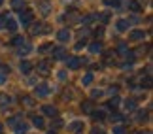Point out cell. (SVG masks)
<instances>
[{
  "mask_svg": "<svg viewBox=\"0 0 153 134\" xmlns=\"http://www.w3.org/2000/svg\"><path fill=\"white\" fill-rule=\"evenodd\" d=\"M34 95H36L38 98H44V96H48V95H49V87L45 85V83H42V85H38L36 89H34Z\"/></svg>",
  "mask_w": 153,
  "mask_h": 134,
  "instance_id": "6da1fadb",
  "label": "cell"
},
{
  "mask_svg": "<svg viewBox=\"0 0 153 134\" xmlns=\"http://www.w3.org/2000/svg\"><path fill=\"white\" fill-rule=\"evenodd\" d=\"M85 61H81V59H78V57H70V59L66 61V64H68V68L70 70H78L81 64H83Z\"/></svg>",
  "mask_w": 153,
  "mask_h": 134,
  "instance_id": "7a4b0ae2",
  "label": "cell"
},
{
  "mask_svg": "<svg viewBox=\"0 0 153 134\" xmlns=\"http://www.w3.org/2000/svg\"><path fill=\"white\" fill-rule=\"evenodd\" d=\"M42 113L48 115V117H57V108L55 106H49V104H45V106H42Z\"/></svg>",
  "mask_w": 153,
  "mask_h": 134,
  "instance_id": "3957f363",
  "label": "cell"
},
{
  "mask_svg": "<svg viewBox=\"0 0 153 134\" xmlns=\"http://www.w3.org/2000/svg\"><path fill=\"white\" fill-rule=\"evenodd\" d=\"M117 53H119V55H123V57H127V59H131L132 61V55H131V51H128V47H127V45L125 44H119V45H117Z\"/></svg>",
  "mask_w": 153,
  "mask_h": 134,
  "instance_id": "277c9868",
  "label": "cell"
},
{
  "mask_svg": "<svg viewBox=\"0 0 153 134\" xmlns=\"http://www.w3.org/2000/svg\"><path fill=\"white\" fill-rule=\"evenodd\" d=\"M11 104H13V98L8 96V95H0V108H10Z\"/></svg>",
  "mask_w": 153,
  "mask_h": 134,
  "instance_id": "5b68a950",
  "label": "cell"
},
{
  "mask_svg": "<svg viewBox=\"0 0 153 134\" xmlns=\"http://www.w3.org/2000/svg\"><path fill=\"white\" fill-rule=\"evenodd\" d=\"M21 23H23V27H28L32 23V13L30 11H21Z\"/></svg>",
  "mask_w": 153,
  "mask_h": 134,
  "instance_id": "8992f818",
  "label": "cell"
},
{
  "mask_svg": "<svg viewBox=\"0 0 153 134\" xmlns=\"http://www.w3.org/2000/svg\"><path fill=\"white\" fill-rule=\"evenodd\" d=\"M38 74H42V76H48L49 74V61H42L38 64Z\"/></svg>",
  "mask_w": 153,
  "mask_h": 134,
  "instance_id": "52a82bcc",
  "label": "cell"
},
{
  "mask_svg": "<svg viewBox=\"0 0 153 134\" xmlns=\"http://www.w3.org/2000/svg\"><path fill=\"white\" fill-rule=\"evenodd\" d=\"M57 38L61 40V42H68L70 40V30L68 28H61V30L57 32Z\"/></svg>",
  "mask_w": 153,
  "mask_h": 134,
  "instance_id": "ba28073f",
  "label": "cell"
},
{
  "mask_svg": "<svg viewBox=\"0 0 153 134\" xmlns=\"http://www.w3.org/2000/svg\"><path fill=\"white\" fill-rule=\"evenodd\" d=\"M146 38V32L144 30H132L131 32V40H134V42H140V40Z\"/></svg>",
  "mask_w": 153,
  "mask_h": 134,
  "instance_id": "9c48e42d",
  "label": "cell"
},
{
  "mask_svg": "<svg viewBox=\"0 0 153 134\" xmlns=\"http://www.w3.org/2000/svg\"><path fill=\"white\" fill-rule=\"evenodd\" d=\"M68 129L72 130L74 134H78V132H81V129H83V123H81V121H74V123H70Z\"/></svg>",
  "mask_w": 153,
  "mask_h": 134,
  "instance_id": "30bf717a",
  "label": "cell"
},
{
  "mask_svg": "<svg viewBox=\"0 0 153 134\" xmlns=\"http://www.w3.org/2000/svg\"><path fill=\"white\" fill-rule=\"evenodd\" d=\"M53 57H55V59H66V51H64V47H55L53 49Z\"/></svg>",
  "mask_w": 153,
  "mask_h": 134,
  "instance_id": "8fae6325",
  "label": "cell"
},
{
  "mask_svg": "<svg viewBox=\"0 0 153 134\" xmlns=\"http://www.w3.org/2000/svg\"><path fill=\"white\" fill-rule=\"evenodd\" d=\"M30 49H32V45L28 44V42H25L23 45H19V55H21V57H23V55H28V53H30Z\"/></svg>",
  "mask_w": 153,
  "mask_h": 134,
  "instance_id": "7c38bea8",
  "label": "cell"
},
{
  "mask_svg": "<svg viewBox=\"0 0 153 134\" xmlns=\"http://www.w3.org/2000/svg\"><path fill=\"white\" fill-rule=\"evenodd\" d=\"M11 8H13V10H19V11H23V10H25V0H11Z\"/></svg>",
  "mask_w": 153,
  "mask_h": 134,
  "instance_id": "4fadbf2b",
  "label": "cell"
},
{
  "mask_svg": "<svg viewBox=\"0 0 153 134\" xmlns=\"http://www.w3.org/2000/svg\"><path fill=\"white\" fill-rule=\"evenodd\" d=\"M4 27H8V30H11V32L17 30V23L11 19V17H6V25H4Z\"/></svg>",
  "mask_w": 153,
  "mask_h": 134,
  "instance_id": "5bb4252c",
  "label": "cell"
},
{
  "mask_svg": "<svg viewBox=\"0 0 153 134\" xmlns=\"http://www.w3.org/2000/svg\"><path fill=\"white\" fill-rule=\"evenodd\" d=\"M10 74V68L8 66H4V64H0V85L6 81V76Z\"/></svg>",
  "mask_w": 153,
  "mask_h": 134,
  "instance_id": "9a60e30c",
  "label": "cell"
},
{
  "mask_svg": "<svg viewBox=\"0 0 153 134\" xmlns=\"http://www.w3.org/2000/svg\"><path fill=\"white\" fill-rule=\"evenodd\" d=\"M89 51H91L93 55H98V53L102 51V45H100V42H95V44H91V45H89Z\"/></svg>",
  "mask_w": 153,
  "mask_h": 134,
  "instance_id": "2e32d148",
  "label": "cell"
},
{
  "mask_svg": "<svg viewBox=\"0 0 153 134\" xmlns=\"http://www.w3.org/2000/svg\"><path fill=\"white\" fill-rule=\"evenodd\" d=\"M27 130H28V125H27V123H17L15 134H27Z\"/></svg>",
  "mask_w": 153,
  "mask_h": 134,
  "instance_id": "e0dca14e",
  "label": "cell"
},
{
  "mask_svg": "<svg viewBox=\"0 0 153 134\" xmlns=\"http://www.w3.org/2000/svg\"><path fill=\"white\" fill-rule=\"evenodd\" d=\"M32 125L34 127H36V129H44V117H38V115H34V117H32Z\"/></svg>",
  "mask_w": 153,
  "mask_h": 134,
  "instance_id": "ac0fdd59",
  "label": "cell"
},
{
  "mask_svg": "<svg viewBox=\"0 0 153 134\" xmlns=\"http://www.w3.org/2000/svg\"><path fill=\"white\" fill-rule=\"evenodd\" d=\"M30 70H32V64L28 61H23L21 62V74H30Z\"/></svg>",
  "mask_w": 153,
  "mask_h": 134,
  "instance_id": "d6986e66",
  "label": "cell"
},
{
  "mask_svg": "<svg viewBox=\"0 0 153 134\" xmlns=\"http://www.w3.org/2000/svg\"><path fill=\"white\" fill-rule=\"evenodd\" d=\"M81 112L91 113V112H93V100H85L83 104H81Z\"/></svg>",
  "mask_w": 153,
  "mask_h": 134,
  "instance_id": "ffe728a7",
  "label": "cell"
},
{
  "mask_svg": "<svg viewBox=\"0 0 153 134\" xmlns=\"http://www.w3.org/2000/svg\"><path fill=\"white\" fill-rule=\"evenodd\" d=\"M128 8H131L132 11H140V10H142V6H140L138 0H128Z\"/></svg>",
  "mask_w": 153,
  "mask_h": 134,
  "instance_id": "44dd1931",
  "label": "cell"
},
{
  "mask_svg": "<svg viewBox=\"0 0 153 134\" xmlns=\"http://www.w3.org/2000/svg\"><path fill=\"white\" fill-rule=\"evenodd\" d=\"M127 28H128V21L127 19H119V21H117V30H127Z\"/></svg>",
  "mask_w": 153,
  "mask_h": 134,
  "instance_id": "7402d4cb",
  "label": "cell"
},
{
  "mask_svg": "<svg viewBox=\"0 0 153 134\" xmlns=\"http://www.w3.org/2000/svg\"><path fill=\"white\" fill-rule=\"evenodd\" d=\"M125 108H127V112H132V110H136V100H134V98L127 100V102H125Z\"/></svg>",
  "mask_w": 153,
  "mask_h": 134,
  "instance_id": "603a6c76",
  "label": "cell"
},
{
  "mask_svg": "<svg viewBox=\"0 0 153 134\" xmlns=\"http://www.w3.org/2000/svg\"><path fill=\"white\" fill-rule=\"evenodd\" d=\"M81 83H83V85H91V83H93V74L87 72V74L83 76V79H81Z\"/></svg>",
  "mask_w": 153,
  "mask_h": 134,
  "instance_id": "cb8c5ba5",
  "label": "cell"
},
{
  "mask_svg": "<svg viewBox=\"0 0 153 134\" xmlns=\"http://www.w3.org/2000/svg\"><path fill=\"white\" fill-rule=\"evenodd\" d=\"M17 123H21V115H17V117H10V119H8V125L13 127V129L17 127Z\"/></svg>",
  "mask_w": 153,
  "mask_h": 134,
  "instance_id": "d4e9b609",
  "label": "cell"
},
{
  "mask_svg": "<svg viewBox=\"0 0 153 134\" xmlns=\"http://www.w3.org/2000/svg\"><path fill=\"white\" fill-rule=\"evenodd\" d=\"M11 44L19 47V45H23V44H25V38H23V36H15L13 40H11Z\"/></svg>",
  "mask_w": 153,
  "mask_h": 134,
  "instance_id": "484cf974",
  "label": "cell"
},
{
  "mask_svg": "<svg viewBox=\"0 0 153 134\" xmlns=\"http://www.w3.org/2000/svg\"><path fill=\"white\" fill-rule=\"evenodd\" d=\"M117 106H119V98H117V96H114V98H111V100L108 102V108H111V110H114V108H117Z\"/></svg>",
  "mask_w": 153,
  "mask_h": 134,
  "instance_id": "4316f807",
  "label": "cell"
},
{
  "mask_svg": "<svg viewBox=\"0 0 153 134\" xmlns=\"http://www.w3.org/2000/svg\"><path fill=\"white\" fill-rule=\"evenodd\" d=\"M40 11H42V15H48V13H49V4H48V2H42V6H40Z\"/></svg>",
  "mask_w": 153,
  "mask_h": 134,
  "instance_id": "83f0119b",
  "label": "cell"
},
{
  "mask_svg": "<svg viewBox=\"0 0 153 134\" xmlns=\"http://www.w3.org/2000/svg\"><path fill=\"white\" fill-rule=\"evenodd\" d=\"M104 2L108 4V6H114L115 10H119V6H121V2H119V0H104Z\"/></svg>",
  "mask_w": 153,
  "mask_h": 134,
  "instance_id": "f1b7e54d",
  "label": "cell"
},
{
  "mask_svg": "<svg viewBox=\"0 0 153 134\" xmlns=\"http://www.w3.org/2000/svg\"><path fill=\"white\" fill-rule=\"evenodd\" d=\"M138 115H136V119L140 121V123H142V121H146V119H148V115H146V112H142V110H140V112H136Z\"/></svg>",
  "mask_w": 153,
  "mask_h": 134,
  "instance_id": "f546056e",
  "label": "cell"
},
{
  "mask_svg": "<svg viewBox=\"0 0 153 134\" xmlns=\"http://www.w3.org/2000/svg\"><path fill=\"white\" fill-rule=\"evenodd\" d=\"M23 104H25V106H34V100L30 96H23Z\"/></svg>",
  "mask_w": 153,
  "mask_h": 134,
  "instance_id": "4dcf8cb0",
  "label": "cell"
},
{
  "mask_svg": "<svg viewBox=\"0 0 153 134\" xmlns=\"http://www.w3.org/2000/svg\"><path fill=\"white\" fill-rule=\"evenodd\" d=\"M53 127H55V129H61V127H62V121L55 117V121H53V123H51V129H53Z\"/></svg>",
  "mask_w": 153,
  "mask_h": 134,
  "instance_id": "1f68e13d",
  "label": "cell"
},
{
  "mask_svg": "<svg viewBox=\"0 0 153 134\" xmlns=\"http://www.w3.org/2000/svg\"><path fill=\"white\" fill-rule=\"evenodd\" d=\"M91 115H93L95 119H104V113H102V112H91Z\"/></svg>",
  "mask_w": 153,
  "mask_h": 134,
  "instance_id": "d6a6232c",
  "label": "cell"
},
{
  "mask_svg": "<svg viewBox=\"0 0 153 134\" xmlns=\"http://www.w3.org/2000/svg\"><path fill=\"white\" fill-rule=\"evenodd\" d=\"M30 32H32V34H38V32H42V27H40V25H34V27L30 28Z\"/></svg>",
  "mask_w": 153,
  "mask_h": 134,
  "instance_id": "836d02e7",
  "label": "cell"
},
{
  "mask_svg": "<svg viewBox=\"0 0 153 134\" xmlns=\"http://www.w3.org/2000/svg\"><path fill=\"white\" fill-rule=\"evenodd\" d=\"M114 134H125V129H123V127H115V129H114Z\"/></svg>",
  "mask_w": 153,
  "mask_h": 134,
  "instance_id": "e575fe53",
  "label": "cell"
},
{
  "mask_svg": "<svg viewBox=\"0 0 153 134\" xmlns=\"http://www.w3.org/2000/svg\"><path fill=\"white\" fill-rule=\"evenodd\" d=\"M91 134H102V129H100V127H97V129L91 130Z\"/></svg>",
  "mask_w": 153,
  "mask_h": 134,
  "instance_id": "d590c367",
  "label": "cell"
},
{
  "mask_svg": "<svg viewBox=\"0 0 153 134\" xmlns=\"http://www.w3.org/2000/svg\"><path fill=\"white\" fill-rule=\"evenodd\" d=\"M100 95H102V91H93V93H91L93 98H97V96H100Z\"/></svg>",
  "mask_w": 153,
  "mask_h": 134,
  "instance_id": "8d00e7d4",
  "label": "cell"
},
{
  "mask_svg": "<svg viewBox=\"0 0 153 134\" xmlns=\"http://www.w3.org/2000/svg\"><path fill=\"white\" fill-rule=\"evenodd\" d=\"M4 25H6V17L0 15V28H4Z\"/></svg>",
  "mask_w": 153,
  "mask_h": 134,
  "instance_id": "74e56055",
  "label": "cell"
},
{
  "mask_svg": "<svg viewBox=\"0 0 153 134\" xmlns=\"http://www.w3.org/2000/svg\"><path fill=\"white\" fill-rule=\"evenodd\" d=\"M111 119H114V121H121L123 117H121V115H119V113H115V115H111Z\"/></svg>",
  "mask_w": 153,
  "mask_h": 134,
  "instance_id": "f35d334b",
  "label": "cell"
},
{
  "mask_svg": "<svg viewBox=\"0 0 153 134\" xmlns=\"http://www.w3.org/2000/svg\"><path fill=\"white\" fill-rule=\"evenodd\" d=\"M59 79H66V72H59Z\"/></svg>",
  "mask_w": 153,
  "mask_h": 134,
  "instance_id": "ab89813d",
  "label": "cell"
},
{
  "mask_svg": "<svg viewBox=\"0 0 153 134\" xmlns=\"http://www.w3.org/2000/svg\"><path fill=\"white\" fill-rule=\"evenodd\" d=\"M83 45H85V42H78V44H76V49H81Z\"/></svg>",
  "mask_w": 153,
  "mask_h": 134,
  "instance_id": "60d3db41",
  "label": "cell"
},
{
  "mask_svg": "<svg viewBox=\"0 0 153 134\" xmlns=\"http://www.w3.org/2000/svg\"><path fill=\"white\" fill-rule=\"evenodd\" d=\"M0 134H4V125H0Z\"/></svg>",
  "mask_w": 153,
  "mask_h": 134,
  "instance_id": "b9f144b4",
  "label": "cell"
},
{
  "mask_svg": "<svg viewBox=\"0 0 153 134\" xmlns=\"http://www.w3.org/2000/svg\"><path fill=\"white\" fill-rule=\"evenodd\" d=\"M142 134H151V132H142Z\"/></svg>",
  "mask_w": 153,
  "mask_h": 134,
  "instance_id": "7bdbcfd3",
  "label": "cell"
},
{
  "mask_svg": "<svg viewBox=\"0 0 153 134\" xmlns=\"http://www.w3.org/2000/svg\"><path fill=\"white\" fill-rule=\"evenodd\" d=\"M2 2H4V0H0V4H2Z\"/></svg>",
  "mask_w": 153,
  "mask_h": 134,
  "instance_id": "ee69618b",
  "label": "cell"
}]
</instances>
